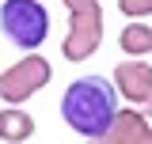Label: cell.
Segmentation results:
<instances>
[{
	"mask_svg": "<svg viewBox=\"0 0 152 144\" xmlns=\"http://www.w3.org/2000/svg\"><path fill=\"white\" fill-rule=\"evenodd\" d=\"M118 114V87L107 76H80L61 95V118L84 140H103Z\"/></svg>",
	"mask_w": 152,
	"mask_h": 144,
	"instance_id": "1",
	"label": "cell"
},
{
	"mask_svg": "<svg viewBox=\"0 0 152 144\" xmlns=\"http://www.w3.org/2000/svg\"><path fill=\"white\" fill-rule=\"evenodd\" d=\"M0 31L15 49H38L50 38V12L42 0H4L0 4Z\"/></svg>",
	"mask_w": 152,
	"mask_h": 144,
	"instance_id": "2",
	"label": "cell"
},
{
	"mask_svg": "<svg viewBox=\"0 0 152 144\" xmlns=\"http://www.w3.org/2000/svg\"><path fill=\"white\" fill-rule=\"evenodd\" d=\"M50 80H53V65L38 53V49H27L19 61H12L8 68L0 72V103L23 106V103H27L31 95H38Z\"/></svg>",
	"mask_w": 152,
	"mask_h": 144,
	"instance_id": "3",
	"label": "cell"
},
{
	"mask_svg": "<svg viewBox=\"0 0 152 144\" xmlns=\"http://www.w3.org/2000/svg\"><path fill=\"white\" fill-rule=\"evenodd\" d=\"M99 46H103V8L91 4V8L69 12V34L61 42V57L80 65V61H91Z\"/></svg>",
	"mask_w": 152,
	"mask_h": 144,
	"instance_id": "4",
	"label": "cell"
},
{
	"mask_svg": "<svg viewBox=\"0 0 152 144\" xmlns=\"http://www.w3.org/2000/svg\"><path fill=\"white\" fill-rule=\"evenodd\" d=\"M114 87H118V95H122L126 103L145 106V99L152 95V65L141 61V57L118 61V68H114Z\"/></svg>",
	"mask_w": 152,
	"mask_h": 144,
	"instance_id": "5",
	"label": "cell"
},
{
	"mask_svg": "<svg viewBox=\"0 0 152 144\" xmlns=\"http://www.w3.org/2000/svg\"><path fill=\"white\" fill-rule=\"evenodd\" d=\"M103 140H110V144H152V121H148V114L129 103L126 110L114 114V121H110V129L103 133Z\"/></svg>",
	"mask_w": 152,
	"mask_h": 144,
	"instance_id": "6",
	"label": "cell"
},
{
	"mask_svg": "<svg viewBox=\"0 0 152 144\" xmlns=\"http://www.w3.org/2000/svg\"><path fill=\"white\" fill-rule=\"evenodd\" d=\"M34 137V118L27 114L23 106H15V103H8V106L0 110V140H31Z\"/></svg>",
	"mask_w": 152,
	"mask_h": 144,
	"instance_id": "7",
	"label": "cell"
},
{
	"mask_svg": "<svg viewBox=\"0 0 152 144\" xmlns=\"http://www.w3.org/2000/svg\"><path fill=\"white\" fill-rule=\"evenodd\" d=\"M118 46H122L126 57H148L152 53V27L145 19H129L118 34Z\"/></svg>",
	"mask_w": 152,
	"mask_h": 144,
	"instance_id": "8",
	"label": "cell"
},
{
	"mask_svg": "<svg viewBox=\"0 0 152 144\" xmlns=\"http://www.w3.org/2000/svg\"><path fill=\"white\" fill-rule=\"evenodd\" d=\"M118 12L126 19H148L152 15V0H118Z\"/></svg>",
	"mask_w": 152,
	"mask_h": 144,
	"instance_id": "9",
	"label": "cell"
},
{
	"mask_svg": "<svg viewBox=\"0 0 152 144\" xmlns=\"http://www.w3.org/2000/svg\"><path fill=\"white\" fill-rule=\"evenodd\" d=\"M69 12H76V8H91V4H99V0H61Z\"/></svg>",
	"mask_w": 152,
	"mask_h": 144,
	"instance_id": "10",
	"label": "cell"
},
{
	"mask_svg": "<svg viewBox=\"0 0 152 144\" xmlns=\"http://www.w3.org/2000/svg\"><path fill=\"white\" fill-rule=\"evenodd\" d=\"M141 110H145V114H148V118H152V95H148V99H145V106H141Z\"/></svg>",
	"mask_w": 152,
	"mask_h": 144,
	"instance_id": "11",
	"label": "cell"
}]
</instances>
